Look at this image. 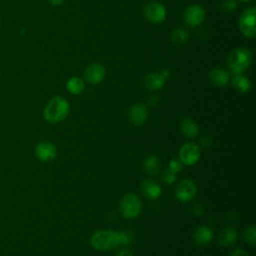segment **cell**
Here are the masks:
<instances>
[{"label":"cell","instance_id":"1","mask_svg":"<svg viewBox=\"0 0 256 256\" xmlns=\"http://www.w3.org/2000/svg\"><path fill=\"white\" fill-rule=\"evenodd\" d=\"M132 240L133 235L129 232H120L111 229H99L91 235L90 244L95 250L106 252L121 245H129Z\"/></svg>","mask_w":256,"mask_h":256},{"label":"cell","instance_id":"2","mask_svg":"<svg viewBox=\"0 0 256 256\" xmlns=\"http://www.w3.org/2000/svg\"><path fill=\"white\" fill-rule=\"evenodd\" d=\"M70 113V105L68 101L62 96L52 97L46 104L43 110L45 120L51 124H56L64 119Z\"/></svg>","mask_w":256,"mask_h":256},{"label":"cell","instance_id":"3","mask_svg":"<svg viewBox=\"0 0 256 256\" xmlns=\"http://www.w3.org/2000/svg\"><path fill=\"white\" fill-rule=\"evenodd\" d=\"M253 60L252 53L245 47H238L230 51L227 56V65L229 71L234 74H242L251 65Z\"/></svg>","mask_w":256,"mask_h":256},{"label":"cell","instance_id":"4","mask_svg":"<svg viewBox=\"0 0 256 256\" xmlns=\"http://www.w3.org/2000/svg\"><path fill=\"white\" fill-rule=\"evenodd\" d=\"M119 211L125 219L138 217L142 211V201L140 197L133 192L126 193L119 202Z\"/></svg>","mask_w":256,"mask_h":256},{"label":"cell","instance_id":"5","mask_svg":"<svg viewBox=\"0 0 256 256\" xmlns=\"http://www.w3.org/2000/svg\"><path fill=\"white\" fill-rule=\"evenodd\" d=\"M256 9L254 7L244 10L239 18L238 25L241 33L248 37L254 38L256 35Z\"/></svg>","mask_w":256,"mask_h":256},{"label":"cell","instance_id":"6","mask_svg":"<svg viewBox=\"0 0 256 256\" xmlns=\"http://www.w3.org/2000/svg\"><path fill=\"white\" fill-rule=\"evenodd\" d=\"M178 158L181 160L183 165L192 166L196 164L201 157V148L200 146L192 141L186 142L181 145L178 153Z\"/></svg>","mask_w":256,"mask_h":256},{"label":"cell","instance_id":"7","mask_svg":"<svg viewBox=\"0 0 256 256\" xmlns=\"http://www.w3.org/2000/svg\"><path fill=\"white\" fill-rule=\"evenodd\" d=\"M197 193V186L192 179L184 178L177 183L175 188V197L181 202L191 201Z\"/></svg>","mask_w":256,"mask_h":256},{"label":"cell","instance_id":"8","mask_svg":"<svg viewBox=\"0 0 256 256\" xmlns=\"http://www.w3.org/2000/svg\"><path fill=\"white\" fill-rule=\"evenodd\" d=\"M143 14L148 22L152 24H160L166 18V9L159 2L151 1L144 6Z\"/></svg>","mask_w":256,"mask_h":256},{"label":"cell","instance_id":"9","mask_svg":"<svg viewBox=\"0 0 256 256\" xmlns=\"http://www.w3.org/2000/svg\"><path fill=\"white\" fill-rule=\"evenodd\" d=\"M183 18L189 27H197L201 25L205 19V10L199 4L189 5L184 12Z\"/></svg>","mask_w":256,"mask_h":256},{"label":"cell","instance_id":"10","mask_svg":"<svg viewBox=\"0 0 256 256\" xmlns=\"http://www.w3.org/2000/svg\"><path fill=\"white\" fill-rule=\"evenodd\" d=\"M35 155L42 162H51L57 157V148L52 142L42 140L35 147Z\"/></svg>","mask_w":256,"mask_h":256},{"label":"cell","instance_id":"11","mask_svg":"<svg viewBox=\"0 0 256 256\" xmlns=\"http://www.w3.org/2000/svg\"><path fill=\"white\" fill-rule=\"evenodd\" d=\"M148 118L147 105L143 103H136L132 105L128 111V120L133 126H142Z\"/></svg>","mask_w":256,"mask_h":256},{"label":"cell","instance_id":"12","mask_svg":"<svg viewBox=\"0 0 256 256\" xmlns=\"http://www.w3.org/2000/svg\"><path fill=\"white\" fill-rule=\"evenodd\" d=\"M106 74V69L101 63H92L84 71V79L90 84H99Z\"/></svg>","mask_w":256,"mask_h":256},{"label":"cell","instance_id":"13","mask_svg":"<svg viewBox=\"0 0 256 256\" xmlns=\"http://www.w3.org/2000/svg\"><path fill=\"white\" fill-rule=\"evenodd\" d=\"M140 191L142 195L150 200L158 199L162 194L161 186L152 179H144L140 184Z\"/></svg>","mask_w":256,"mask_h":256},{"label":"cell","instance_id":"14","mask_svg":"<svg viewBox=\"0 0 256 256\" xmlns=\"http://www.w3.org/2000/svg\"><path fill=\"white\" fill-rule=\"evenodd\" d=\"M213 236H214L213 230L209 226L201 225L194 231L192 235V239L197 246L204 247L212 241Z\"/></svg>","mask_w":256,"mask_h":256},{"label":"cell","instance_id":"15","mask_svg":"<svg viewBox=\"0 0 256 256\" xmlns=\"http://www.w3.org/2000/svg\"><path fill=\"white\" fill-rule=\"evenodd\" d=\"M209 81L218 87H225L230 82V73L226 69L217 67L210 70L208 73Z\"/></svg>","mask_w":256,"mask_h":256},{"label":"cell","instance_id":"16","mask_svg":"<svg viewBox=\"0 0 256 256\" xmlns=\"http://www.w3.org/2000/svg\"><path fill=\"white\" fill-rule=\"evenodd\" d=\"M179 129H180L181 134L189 139L195 138L199 134V126H198L197 122L189 117L183 118L181 120Z\"/></svg>","mask_w":256,"mask_h":256},{"label":"cell","instance_id":"17","mask_svg":"<svg viewBox=\"0 0 256 256\" xmlns=\"http://www.w3.org/2000/svg\"><path fill=\"white\" fill-rule=\"evenodd\" d=\"M237 240H238V231L234 227L224 228L218 236V242L222 247L233 246L237 242Z\"/></svg>","mask_w":256,"mask_h":256},{"label":"cell","instance_id":"18","mask_svg":"<svg viewBox=\"0 0 256 256\" xmlns=\"http://www.w3.org/2000/svg\"><path fill=\"white\" fill-rule=\"evenodd\" d=\"M165 84V79L160 73H149L144 78V85L150 91H158L163 88Z\"/></svg>","mask_w":256,"mask_h":256},{"label":"cell","instance_id":"19","mask_svg":"<svg viewBox=\"0 0 256 256\" xmlns=\"http://www.w3.org/2000/svg\"><path fill=\"white\" fill-rule=\"evenodd\" d=\"M231 85L233 89L239 93H247L251 89V81L250 79L242 74H234L231 80Z\"/></svg>","mask_w":256,"mask_h":256},{"label":"cell","instance_id":"20","mask_svg":"<svg viewBox=\"0 0 256 256\" xmlns=\"http://www.w3.org/2000/svg\"><path fill=\"white\" fill-rule=\"evenodd\" d=\"M161 168V162L157 155L149 154L143 161V169L150 176H155L159 173Z\"/></svg>","mask_w":256,"mask_h":256},{"label":"cell","instance_id":"21","mask_svg":"<svg viewBox=\"0 0 256 256\" xmlns=\"http://www.w3.org/2000/svg\"><path fill=\"white\" fill-rule=\"evenodd\" d=\"M85 88V83L83 79L78 76L70 77L66 82V89L72 95H79L83 92Z\"/></svg>","mask_w":256,"mask_h":256},{"label":"cell","instance_id":"22","mask_svg":"<svg viewBox=\"0 0 256 256\" xmlns=\"http://www.w3.org/2000/svg\"><path fill=\"white\" fill-rule=\"evenodd\" d=\"M189 39V32L184 28H176L170 33V40L176 45H182Z\"/></svg>","mask_w":256,"mask_h":256},{"label":"cell","instance_id":"23","mask_svg":"<svg viewBox=\"0 0 256 256\" xmlns=\"http://www.w3.org/2000/svg\"><path fill=\"white\" fill-rule=\"evenodd\" d=\"M244 240L250 244L251 246H255L256 244V227L254 225L248 226L243 231Z\"/></svg>","mask_w":256,"mask_h":256},{"label":"cell","instance_id":"24","mask_svg":"<svg viewBox=\"0 0 256 256\" xmlns=\"http://www.w3.org/2000/svg\"><path fill=\"white\" fill-rule=\"evenodd\" d=\"M176 179H177V174L171 171L169 168L165 169L161 173V180L165 184H173L176 181Z\"/></svg>","mask_w":256,"mask_h":256},{"label":"cell","instance_id":"25","mask_svg":"<svg viewBox=\"0 0 256 256\" xmlns=\"http://www.w3.org/2000/svg\"><path fill=\"white\" fill-rule=\"evenodd\" d=\"M183 163L181 162V160L179 158H172L170 161H169V165H168V168L173 171L174 173H179L182 171L183 169Z\"/></svg>","mask_w":256,"mask_h":256},{"label":"cell","instance_id":"26","mask_svg":"<svg viewBox=\"0 0 256 256\" xmlns=\"http://www.w3.org/2000/svg\"><path fill=\"white\" fill-rule=\"evenodd\" d=\"M220 8L225 12H232L237 8V2L235 0H224L221 2Z\"/></svg>","mask_w":256,"mask_h":256},{"label":"cell","instance_id":"27","mask_svg":"<svg viewBox=\"0 0 256 256\" xmlns=\"http://www.w3.org/2000/svg\"><path fill=\"white\" fill-rule=\"evenodd\" d=\"M213 143V139L211 136H208V135H205L203 137H201L200 141H199V146L203 147V148H209Z\"/></svg>","mask_w":256,"mask_h":256},{"label":"cell","instance_id":"28","mask_svg":"<svg viewBox=\"0 0 256 256\" xmlns=\"http://www.w3.org/2000/svg\"><path fill=\"white\" fill-rule=\"evenodd\" d=\"M191 211H192V214L194 216L201 217V216L204 215V211L205 210H204V207L201 204H195V205H193Z\"/></svg>","mask_w":256,"mask_h":256},{"label":"cell","instance_id":"29","mask_svg":"<svg viewBox=\"0 0 256 256\" xmlns=\"http://www.w3.org/2000/svg\"><path fill=\"white\" fill-rule=\"evenodd\" d=\"M230 256H250V254L243 248H236L230 253Z\"/></svg>","mask_w":256,"mask_h":256},{"label":"cell","instance_id":"30","mask_svg":"<svg viewBox=\"0 0 256 256\" xmlns=\"http://www.w3.org/2000/svg\"><path fill=\"white\" fill-rule=\"evenodd\" d=\"M158 102H159V98L157 95H151L147 99V104L149 106H156L158 104Z\"/></svg>","mask_w":256,"mask_h":256},{"label":"cell","instance_id":"31","mask_svg":"<svg viewBox=\"0 0 256 256\" xmlns=\"http://www.w3.org/2000/svg\"><path fill=\"white\" fill-rule=\"evenodd\" d=\"M116 256H134V254L130 250L123 248L116 253Z\"/></svg>","mask_w":256,"mask_h":256},{"label":"cell","instance_id":"32","mask_svg":"<svg viewBox=\"0 0 256 256\" xmlns=\"http://www.w3.org/2000/svg\"><path fill=\"white\" fill-rule=\"evenodd\" d=\"M160 74H161V75H162V77L165 79V81H166V80H168V79H169V77H170V71H169V70H167V69L162 70V71L160 72Z\"/></svg>","mask_w":256,"mask_h":256},{"label":"cell","instance_id":"33","mask_svg":"<svg viewBox=\"0 0 256 256\" xmlns=\"http://www.w3.org/2000/svg\"><path fill=\"white\" fill-rule=\"evenodd\" d=\"M47 1L53 6H59L64 2V0H47Z\"/></svg>","mask_w":256,"mask_h":256},{"label":"cell","instance_id":"34","mask_svg":"<svg viewBox=\"0 0 256 256\" xmlns=\"http://www.w3.org/2000/svg\"><path fill=\"white\" fill-rule=\"evenodd\" d=\"M240 1H242V2H249V1H251V0H240Z\"/></svg>","mask_w":256,"mask_h":256},{"label":"cell","instance_id":"35","mask_svg":"<svg viewBox=\"0 0 256 256\" xmlns=\"http://www.w3.org/2000/svg\"><path fill=\"white\" fill-rule=\"evenodd\" d=\"M203 256H213V255H208V254H207V255H203Z\"/></svg>","mask_w":256,"mask_h":256}]
</instances>
